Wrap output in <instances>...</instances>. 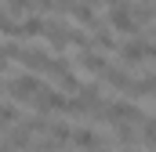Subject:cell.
I'll return each mask as SVG.
<instances>
[{"label": "cell", "mask_w": 156, "mask_h": 152, "mask_svg": "<svg viewBox=\"0 0 156 152\" xmlns=\"http://www.w3.org/2000/svg\"><path fill=\"white\" fill-rule=\"evenodd\" d=\"M40 94H44V80L33 76L29 69L22 76H15L11 62H7V98H15V102H37Z\"/></svg>", "instance_id": "cell-1"}, {"label": "cell", "mask_w": 156, "mask_h": 152, "mask_svg": "<svg viewBox=\"0 0 156 152\" xmlns=\"http://www.w3.org/2000/svg\"><path fill=\"white\" fill-rule=\"evenodd\" d=\"M109 26L116 29V33H127V36H134L138 29H142V18H138V11L134 7H127V4H116V7H109Z\"/></svg>", "instance_id": "cell-2"}, {"label": "cell", "mask_w": 156, "mask_h": 152, "mask_svg": "<svg viewBox=\"0 0 156 152\" xmlns=\"http://www.w3.org/2000/svg\"><path fill=\"white\" fill-rule=\"evenodd\" d=\"M4 33L7 36H44L47 33V22H40V18L15 22V15H4Z\"/></svg>", "instance_id": "cell-3"}, {"label": "cell", "mask_w": 156, "mask_h": 152, "mask_svg": "<svg viewBox=\"0 0 156 152\" xmlns=\"http://www.w3.org/2000/svg\"><path fill=\"white\" fill-rule=\"evenodd\" d=\"M149 58V43L145 40H127L123 47H120V62L123 65H138V62H145Z\"/></svg>", "instance_id": "cell-4"}, {"label": "cell", "mask_w": 156, "mask_h": 152, "mask_svg": "<svg viewBox=\"0 0 156 152\" xmlns=\"http://www.w3.org/2000/svg\"><path fill=\"white\" fill-rule=\"evenodd\" d=\"M73 145H76V149H87V152H98L102 149V138H98L94 130H87V127H76V130H73Z\"/></svg>", "instance_id": "cell-5"}, {"label": "cell", "mask_w": 156, "mask_h": 152, "mask_svg": "<svg viewBox=\"0 0 156 152\" xmlns=\"http://www.w3.org/2000/svg\"><path fill=\"white\" fill-rule=\"evenodd\" d=\"M80 69H83V73H105L109 62H105L102 54H94V51H80Z\"/></svg>", "instance_id": "cell-6"}, {"label": "cell", "mask_w": 156, "mask_h": 152, "mask_svg": "<svg viewBox=\"0 0 156 152\" xmlns=\"http://www.w3.org/2000/svg\"><path fill=\"white\" fill-rule=\"evenodd\" d=\"M102 83H109V87H116V91H127V87H131V76H127V69H113V65H109V69L102 73Z\"/></svg>", "instance_id": "cell-7"}, {"label": "cell", "mask_w": 156, "mask_h": 152, "mask_svg": "<svg viewBox=\"0 0 156 152\" xmlns=\"http://www.w3.org/2000/svg\"><path fill=\"white\" fill-rule=\"evenodd\" d=\"M138 138H142V145L149 152L156 149V119H145V123H142V134H138Z\"/></svg>", "instance_id": "cell-8"}, {"label": "cell", "mask_w": 156, "mask_h": 152, "mask_svg": "<svg viewBox=\"0 0 156 152\" xmlns=\"http://www.w3.org/2000/svg\"><path fill=\"white\" fill-rule=\"evenodd\" d=\"M94 4H109V7H116V4H123V0H94Z\"/></svg>", "instance_id": "cell-9"}, {"label": "cell", "mask_w": 156, "mask_h": 152, "mask_svg": "<svg viewBox=\"0 0 156 152\" xmlns=\"http://www.w3.org/2000/svg\"><path fill=\"white\" fill-rule=\"evenodd\" d=\"M153 11H156V7H153Z\"/></svg>", "instance_id": "cell-10"}]
</instances>
